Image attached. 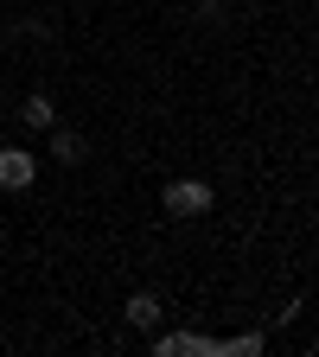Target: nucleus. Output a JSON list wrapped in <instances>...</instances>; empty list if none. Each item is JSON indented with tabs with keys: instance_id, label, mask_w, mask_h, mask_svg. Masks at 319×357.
<instances>
[{
	"instance_id": "obj_3",
	"label": "nucleus",
	"mask_w": 319,
	"mask_h": 357,
	"mask_svg": "<svg viewBox=\"0 0 319 357\" xmlns=\"http://www.w3.org/2000/svg\"><path fill=\"white\" fill-rule=\"evenodd\" d=\"M52 160H58V166H83V134H77V128H58V121H52Z\"/></svg>"
},
{
	"instance_id": "obj_4",
	"label": "nucleus",
	"mask_w": 319,
	"mask_h": 357,
	"mask_svg": "<svg viewBox=\"0 0 319 357\" xmlns=\"http://www.w3.org/2000/svg\"><path fill=\"white\" fill-rule=\"evenodd\" d=\"M128 326L134 332H154L160 326V300L154 294H128Z\"/></svg>"
},
{
	"instance_id": "obj_1",
	"label": "nucleus",
	"mask_w": 319,
	"mask_h": 357,
	"mask_svg": "<svg viewBox=\"0 0 319 357\" xmlns=\"http://www.w3.org/2000/svg\"><path fill=\"white\" fill-rule=\"evenodd\" d=\"M160 204H166L172 217H205V211L217 204V192L205 185V178H172V185L160 192Z\"/></svg>"
},
{
	"instance_id": "obj_5",
	"label": "nucleus",
	"mask_w": 319,
	"mask_h": 357,
	"mask_svg": "<svg viewBox=\"0 0 319 357\" xmlns=\"http://www.w3.org/2000/svg\"><path fill=\"white\" fill-rule=\"evenodd\" d=\"M20 121H26V128H52V121H58V109H52V96H26V109H20Z\"/></svg>"
},
{
	"instance_id": "obj_2",
	"label": "nucleus",
	"mask_w": 319,
	"mask_h": 357,
	"mask_svg": "<svg viewBox=\"0 0 319 357\" xmlns=\"http://www.w3.org/2000/svg\"><path fill=\"white\" fill-rule=\"evenodd\" d=\"M32 178H38L32 147H0V192H32Z\"/></svg>"
}]
</instances>
